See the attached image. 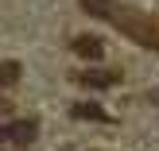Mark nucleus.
<instances>
[{"mask_svg": "<svg viewBox=\"0 0 159 151\" xmlns=\"http://www.w3.org/2000/svg\"><path fill=\"white\" fill-rule=\"evenodd\" d=\"M35 120H12V124H0V140H12V144H31L35 140Z\"/></svg>", "mask_w": 159, "mask_h": 151, "instance_id": "obj_2", "label": "nucleus"}, {"mask_svg": "<svg viewBox=\"0 0 159 151\" xmlns=\"http://www.w3.org/2000/svg\"><path fill=\"white\" fill-rule=\"evenodd\" d=\"M74 116H78V120H105V113H101L97 105H89V101H78V105H74Z\"/></svg>", "mask_w": 159, "mask_h": 151, "instance_id": "obj_6", "label": "nucleus"}, {"mask_svg": "<svg viewBox=\"0 0 159 151\" xmlns=\"http://www.w3.org/2000/svg\"><path fill=\"white\" fill-rule=\"evenodd\" d=\"M74 51L82 54V58H89V62H93V58H101L105 43H101L97 35H78V39H74Z\"/></svg>", "mask_w": 159, "mask_h": 151, "instance_id": "obj_3", "label": "nucleus"}, {"mask_svg": "<svg viewBox=\"0 0 159 151\" xmlns=\"http://www.w3.org/2000/svg\"><path fill=\"white\" fill-rule=\"evenodd\" d=\"M20 82V62H0V85H16Z\"/></svg>", "mask_w": 159, "mask_h": 151, "instance_id": "obj_7", "label": "nucleus"}, {"mask_svg": "<svg viewBox=\"0 0 159 151\" xmlns=\"http://www.w3.org/2000/svg\"><path fill=\"white\" fill-rule=\"evenodd\" d=\"M78 82H82V85H93V89H105V85L116 82V74H109V70H85Z\"/></svg>", "mask_w": 159, "mask_h": 151, "instance_id": "obj_4", "label": "nucleus"}, {"mask_svg": "<svg viewBox=\"0 0 159 151\" xmlns=\"http://www.w3.org/2000/svg\"><path fill=\"white\" fill-rule=\"evenodd\" d=\"M82 8L89 16H97V20H113V12H116L113 0H82Z\"/></svg>", "mask_w": 159, "mask_h": 151, "instance_id": "obj_5", "label": "nucleus"}, {"mask_svg": "<svg viewBox=\"0 0 159 151\" xmlns=\"http://www.w3.org/2000/svg\"><path fill=\"white\" fill-rule=\"evenodd\" d=\"M113 23H116L120 35L136 39L140 47H155L159 51V23L152 20V16L136 12V8H120V12H113Z\"/></svg>", "mask_w": 159, "mask_h": 151, "instance_id": "obj_1", "label": "nucleus"}]
</instances>
